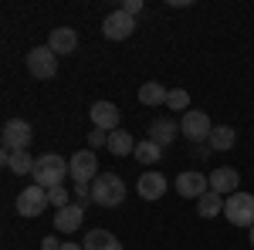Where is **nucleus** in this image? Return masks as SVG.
<instances>
[{"label": "nucleus", "mask_w": 254, "mask_h": 250, "mask_svg": "<svg viewBox=\"0 0 254 250\" xmlns=\"http://www.w3.org/2000/svg\"><path fill=\"white\" fill-rule=\"evenodd\" d=\"M98 146H109V132L105 129H92L88 132V149H98Z\"/></svg>", "instance_id": "26"}, {"label": "nucleus", "mask_w": 254, "mask_h": 250, "mask_svg": "<svg viewBox=\"0 0 254 250\" xmlns=\"http://www.w3.org/2000/svg\"><path fill=\"white\" fill-rule=\"evenodd\" d=\"M68 166H71V179H75V186H92L98 179V162H95V152L92 149H81L68 159Z\"/></svg>", "instance_id": "5"}, {"label": "nucleus", "mask_w": 254, "mask_h": 250, "mask_svg": "<svg viewBox=\"0 0 254 250\" xmlns=\"http://www.w3.org/2000/svg\"><path fill=\"white\" fill-rule=\"evenodd\" d=\"M224 216L234 223V227H254V196L251 193H231L227 200H224Z\"/></svg>", "instance_id": "3"}, {"label": "nucleus", "mask_w": 254, "mask_h": 250, "mask_svg": "<svg viewBox=\"0 0 254 250\" xmlns=\"http://www.w3.org/2000/svg\"><path fill=\"white\" fill-rule=\"evenodd\" d=\"M139 159V162H159V155H163V149H159L153 139H146V142H139L136 146V152H132Z\"/></svg>", "instance_id": "23"}, {"label": "nucleus", "mask_w": 254, "mask_h": 250, "mask_svg": "<svg viewBox=\"0 0 254 250\" xmlns=\"http://www.w3.org/2000/svg\"><path fill=\"white\" fill-rule=\"evenodd\" d=\"M136 190H139V196H142V200H159V196L166 193V176L156 173V169H149V173L139 176Z\"/></svg>", "instance_id": "13"}, {"label": "nucleus", "mask_w": 254, "mask_h": 250, "mask_svg": "<svg viewBox=\"0 0 254 250\" xmlns=\"http://www.w3.org/2000/svg\"><path fill=\"white\" fill-rule=\"evenodd\" d=\"M180 132L187 135L190 142H207V139H210V132H214V125H210V115H207V112H200V108H190V112H183Z\"/></svg>", "instance_id": "6"}, {"label": "nucleus", "mask_w": 254, "mask_h": 250, "mask_svg": "<svg viewBox=\"0 0 254 250\" xmlns=\"http://www.w3.org/2000/svg\"><path fill=\"white\" fill-rule=\"evenodd\" d=\"M41 250H61V244L55 237H44V240H41Z\"/></svg>", "instance_id": "28"}, {"label": "nucleus", "mask_w": 254, "mask_h": 250, "mask_svg": "<svg viewBox=\"0 0 254 250\" xmlns=\"http://www.w3.org/2000/svg\"><path fill=\"white\" fill-rule=\"evenodd\" d=\"M81 247L85 250H122V244L116 240V233H109V230H88Z\"/></svg>", "instance_id": "17"}, {"label": "nucleus", "mask_w": 254, "mask_h": 250, "mask_svg": "<svg viewBox=\"0 0 254 250\" xmlns=\"http://www.w3.org/2000/svg\"><path fill=\"white\" fill-rule=\"evenodd\" d=\"M119 10H126L129 17H136L139 10H142V0H122V7H119Z\"/></svg>", "instance_id": "27"}, {"label": "nucleus", "mask_w": 254, "mask_h": 250, "mask_svg": "<svg viewBox=\"0 0 254 250\" xmlns=\"http://www.w3.org/2000/svg\"><path fill=\"white\" fill-rule=\"evenodd\" d=\"M217 213H224V196L220 193H214V190H207L200 200H196V216H217Z\"/></svg>", "instance_id": "21"}, {"label": "nucleus", "mask_w": 254, "mask_h": 250, "mask_svg": "<svg viewBox=\"0 0 254 250\" xmlns=\"http://www.w3.org/2000/svg\"><path fill=\"white\" fill-rule=\"evenodd\" d=\"M71 173V166H68V159H61L58 152H44L38 155V162H34V186H44V190H55L64 183V176Z\"/></svg>", "instance_id": "1"}, {"label": "nucleus", "mask_w": 254, "mask_h": 250, "mask_svg": "<svg viewBox=\"0 0 254 250\" xmlns=\"http://www.w3.org/2000/svg\"><path fill=\"white\" fill-rule=\"evenodd\" d=\"M3 152H27V146H31V139H34V129H31V122H24V118H10L7 125H3Z\"/></svg>", "instance_id": "4"}, {"label": "nucleus", "mask_w": 254, "mask_h": 250, "mask_svg": "<svg viewBox=\"0 0 254 250\" xmlns=\"http://www.w3.org/2000/svg\"><path fill=\"white\" fill-rule=\"evenodd\" d=\"M132 31H136V17H129L126 10H112L109 17L102 20V34L109 41H126Z\"/></svg>", "instance_id": "9"}, {"label": "nucleus", "mask_w": 254, "mask_h": 250, "mask_svg": "<svg viewBox=\"0 0 254 250\" xmlns=\"http://www.w3.org/2000/svg\"><path fill=\"white\" fill-rule=\"evenodd\" d=\"M166 98H170V92H166L159 81H146V85L139 88V101H142V105H149V108L166 105Z\"/></svg>", "instance_id": "20"}, {"label": "nucleus", "mask_w": 254, "mask_h": 250, "mask_svg": "<svg viewBox=\"0 0 254 250\" xmlns=\"http://www.w3.org/2000/svg\"><path fill=\"white\" fill-rule=\"evenodd\" d=\"M88 115L95 122V129H105V132H116L119 129V108L112 101H95V105L88 108Z\"/></svg>", "instance_id": "12"}, {"label": "nucleus", "mask_w": 254, "mask_h": 250, "mask_svg": "<svg viewBox=\"0 0 254 250\" xmlns=\"http://www.w3.org/2000/svg\"><path fill=\"white\" fill-rule=\"evenodd\" d=\"M207 190H210V179L203 173H180V179H176V193L183 200H200Z\"/></svg>", "instance_id": "10"}, {"label": "nucleus", "mask_w": 254, "mask_h": 250, "mask_svg": "<svg viewBox=\"0 0 254 250\" xmlns=\"http://www.w3.org/2000/svg\"><path fill=\"white\" fill-rule=\"evenodd\" d=\"M48 48H51L55 54H75V48H78V31H75V27H55V31L48 34Z\"/></svg>", "instance_id": "11"}, {"label": "nucleus", "mask_w": 254, "mask_h": 250, "mask_svg": "<svg viewBox=\"0 0 254 250\" xmlns=\"http://www.w3.org/2000/svg\"><path fill=\"white\" fill-rule=\"evenodd\" d=\"M136 146L139 142L126 132V129H116V132H109V146H105V149L112 155H129V152H136Z\"/></svg>", "instance_id": "18"}, {"label": "nucleus", "mask_w": 254, "mask_h": 250, "mask_svg": "<svg viewBox=\"0 0 254 250\" xmlns=\"http://www.w3.org/2000/svg\"><path fill=\"white\" fill-rule=\"evenodd\" d=\"M81 220H85V210H81L78 203H68V206H64V210H58V216H55V230L75 233L81 227Z\"/></svg>", "instance_id": "14"}, {"label": "nucleus", "mask_w": 254, "mask_h": 250, "mask_svg": "<svg viewBox=\"0 0 254 250\" xmlns=\"http://www.w3.org/2000/svg\"><path fill=\"white\" fill-rule=\"evenodd\" d=\"M251 247H254V227H251Z\"/></svg>", "instance_id": "30"}, {"label": "nucleus", "mask_w": 254, "mask_h": 250, "mask_svg": "<svg viewBox=\"0 0 254 250\" xmlns=\"http://www.w3.org/2000/svg\"><path fill=\"white\" fill-rule=\"evenodd\" d=\"M210 149L214 152H227V149H234V142H237V132L231 129V125H214V132H210Z\"/></svg>", "instance_id": "19"}, {"label": "nucleus", "mask_w": 254, "mask_h": 250, "mask_svg": "<svg viewBox=\"0 0 254 250\" xmlns=\"http://www.w3.org/2000/svg\"><path fill=\"white\" fill-rule=\"evenodd\" d=\"M27 71L41 81H48V78L58 75V54L51 51V48H34V51H27Z\"/></svg>", "instance_id": "8"}, {"label": "nucleus", "mask_w": 254, "mask_h": 250, "mask_svg": "<svg viewBox=\"0 0 254 250\" xmlns=\"http://www.w3.org/2000/svg\"><path fill=\"white\" fill-rule=\"evenodd\" d=\"M61 250H85L81 244H61Z\"/></svg>", "instance_id": "29"}, {"label": "nucleus", "mask_w": 254, "mask_h": 250, "mask_svg": "<svg viewBox=\"0 0 254 250\" xmlns=\"http://www.w3.org/2000/svg\"><path fill=\"white\" fill-rule=\"evenodd\" d=\"M126 200V183L116 173H98V179L92 183V203L95 206H119Z\"/></svg>", "instance_id": "2"}, {"label": "nucleus", "mask_w": 254, "mask_h": 250, "mask_svg": "<svg viewBox=\"0 0 254 250\" xmlns=\"http://www.w3.org/2000/svg\"><path fill=\"white\" fill-rule=\"evenodd\" d=\"M176 132H180V125H176L173 118H156V122L149 125V139L156 142L159 149H166V146L176 139Z\"/></svg>", "instance_id": "16"}, {"label": "nucleus", "mask_w": 254, "mask_h": 250, "mask_svg": "<svg viewBox=\"0 0 254 250\" xmlns=\"http://www.w3.org/2000/svg\"><path fill=\"white\" fill-rule=\"evenodd\" d=\"M187 105H190V95H187L183 88H173V92H170V98H166V108H176V112H183Z\"/></svg>", "instance_id": "24"}, {"label": "nucleus", "mask_w": 254, "mask_h": 250, "mask_svg": "<svg viewBox=\"0 0 254 250\" xmlns=\"http://www.w3.org/2000/svg\"><path fill=\"white\" fill-rule=\"evenodd\" d=\"M34 162H38V159H31L27 152H3V166H7L10 173H17V176L34 173Z\"/></svg>", "instance_id": "22"}, {"label": "nucleus", "mask_w": 254, "mask_h": 250, "mask_svg": "<svg viewBox=\"0 0 254 250\" xmlns=\"http://www.w3.org/2000/svg\"><path fill=\"white\" fill-rule=\"evenodd\" d=\"M48 200H51V206L64 210V206H68V190H64V186H55V190H48Z\"/></svg>", "instance_id": "25"}, {"label": "nucleus", "mask_w": 254, "mask_h": 250, "mask_svg": "<svg viewBox=\"0 0 254 250\" xmlns=\"http://www.w3.org/2000/svg\"><path fill=\"white\" fill-rule=\"evenodd\" d=\"M48 190L44 186H27V190H20L17 196V213L24 216V220H34V216H41V213L48 210Z\"/></svg>", "instance_id": "7"}, {"label": "nucleus", "mask_w": 254, "mask_h": 250, "mask_svg": "<svg viewBox=\"0 0 254 250\" xmlns=\"http://www.w3.org/2000/svg\"><path fill=\"white\" fill-rule=\"evenodd\" d=\"M237 183H241L237 169H227V166H220V169H214V173H210V190L220 193V196H224V193H227V196H231V193H237Z\"/></svg>", "instance_id": "15"}]
</instances>
